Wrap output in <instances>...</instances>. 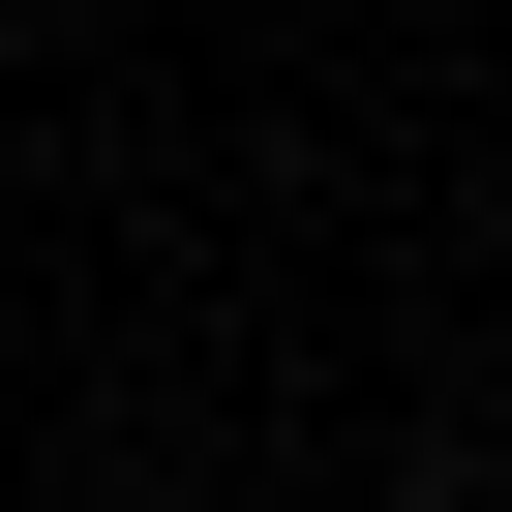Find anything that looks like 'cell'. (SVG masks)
<instances>
[{
    "label": "cell",
    "mask_w": 512,
    "mask_h": 512,
    "mask_svg": "<svg viewBox=\"0 0 512 512\" xmlns=\"http://www.w3.org/2000/svg\"><path fill=\"white\" fill-rule=\"evenodd\" d=\"M392 512H512V452H392Z\"/></svg>",
    "instance_id": "6da1fadb"
},
{
    "label": "cell",
    "mask_w": 512,
    "mask_h": 512,
    "mask_svg": "<svg viewBox=\"0 0 512 512\" xmlns=\"http://www.w3.org/2000/svg\"><path fill=\"white\" fill-rule=\"evenodd\" d=\"M0 31H31V0H0Z\"/></svg>",
    "instance_id": "7a4b0ae2"
}]
</instances>
